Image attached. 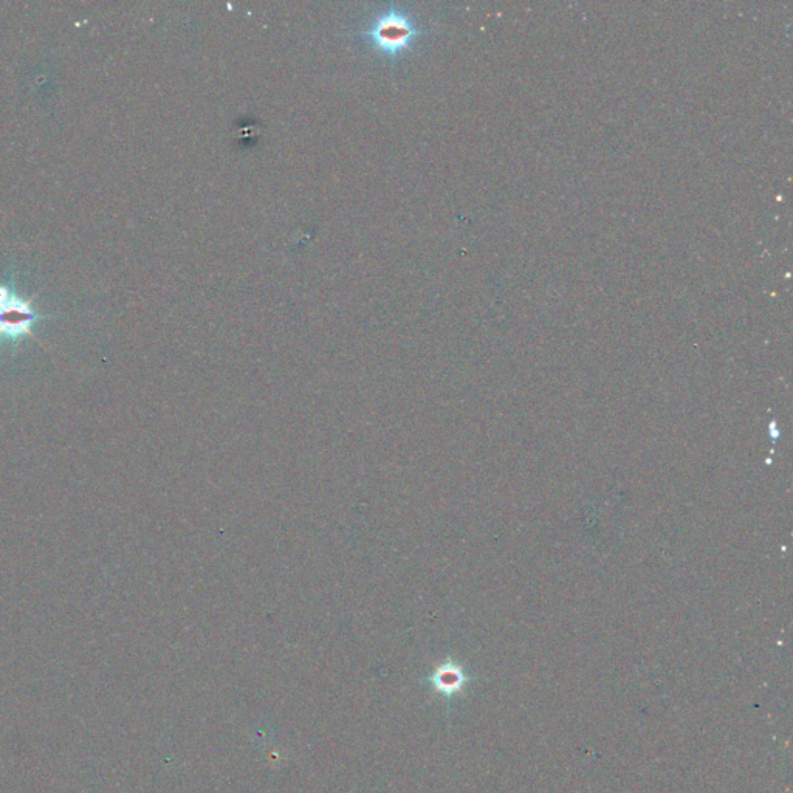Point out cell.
<instances>
[{"instance_id": "1", "label": "cell", "mask_w": 793, "mask_h": 793, "mask_svg": "<svg viewBox=\"0 0 793 793\" xmlns=\"http://www.w3.org/2000/svg\"><path fill=\"white\" fill-rule=\"evenodd\" d=\"M366 35L385 52H399L416 35V28L399 11H391L380 16Z\"/></svg>"}, {"instance_id": "2", "label": "cell", "mask_w": 793, "mask_h": 793, "mask_svg": "<svg viewBox=\"0 0 793 793\" xmlns=\"http://www.w3.org/2000/svg\"><path fill=\"white\" fill-rule=\"evenodd\" d=\"M38 318L30 307V301L14 296L7 306L0 309V332L7 337H21L24 333H30V326Z\"/></svg>"}, {"instance_id": "3", "label": "cell", "mask_w": 793, "mask_h": 793, "mask_svg": "<svg viewBox=\"0 0 793 793\" xmlns=\"http://www.w3.org/2000/svg\"><path fill=\"white\" fill-rule=\"evenodd\" d=\"M13 298L14 295L11 293V290L4 287V285H0V309L7 306Z\"/></svg>"}]
</instances>
